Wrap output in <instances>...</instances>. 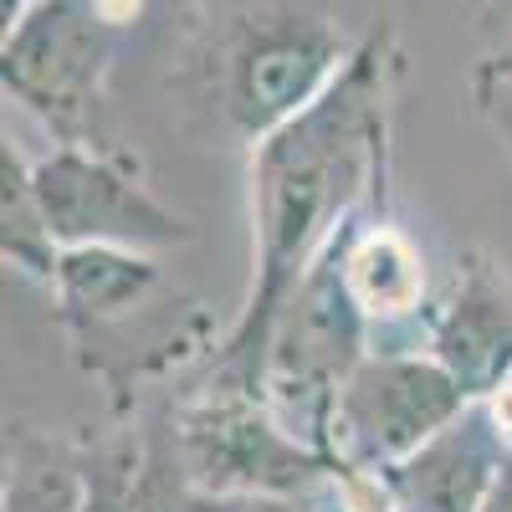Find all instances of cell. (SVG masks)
Instances as JSON below:
<instances>
[{"label": "cell", "instance_id": "cell-9", "mask_svg": "<svg viewBox=\"0 0 512 512\" xmlns=\"http://www.w3.org/2000/svg\"><path fill=\"white\" fill-rule=\"evenodd\" d=\"M425 354L461 384L472 405L497 400L512 384V277L482 246L461 251L456 287L436 308Z\"/></svg>", "mask_w": 512, "mask_h": 512}, {"label": "cell", "instance_id": "cell-17", "mask_svg": "<svg viewBox=\"0 0 512 512\" xmlns=\"http://www.w3.org/2000/svg\"><path fill=\"white\" fill-rule=\"evenodd\" d=\"M487 512H512V456H507V466H502V477H497V492H492Z\"/></svg>", "mask_w": 512, "mask_h": 512}, {"label": "cell", "instance_id": "cell-8", "mask_svg": "<svg viewBox=\"0 0 512 512\" xmlns=\"http://www.w3.org/2000/svg\"><path fill=\"white\" fill-rule=\"evenodd\" d=\"M338 256H344V282L369 323L374 354H425V338L436 323L431 287H425V256L384 216V195H374L338 231Z\"/></svg>", "mask_w": 512, "mask_h": 512}, {"label": "cell", "instance_id": "cell-11", "mask_svg": "<svg viewBox=\"0 0 512 512\" xmlns=\"http://www.w3.org/2000/svg\"><path fill=\"white\" fill-rule=\"evenodd\" d=\"M159 287H164V272L154 267V256L108 251V246L62 251V267L52 282L72 344H88L98 333L123 328L134 313H144L154 303Z\"/></svg>", "mask_w": 512, "mask_h": 512}, {"label": "cell", "instance_id": "cell-4", "mask_svg": "<svg viewBox=\"0 0 512 512\" xmlns=\"http://www.w3.org/2000/svg\"><path fill=\"white\" fill-rule=\"evenodd\" d=\"M123 21H113L93 0H31L6 6V41H0V82L31 108L62 144H98L103 88L123 41Z\"/></svg>", "mask_w": 512, "mask_h": 512}, {"label": "cell", "instance_id": "cell-3", "mask_svg": "<svg viewBox=\"0 0 512 512\" xmlns=\"http://www.w3.org/2000/svg\"><path fill=\"white\" fill-rule=\"evenodd\" d=\"M369 354H374L369 323L344 282V256H338V236H333L328 251L308 267V277L297 282V292L282 303L262 349L256 390L297 441L328 456L338 390Z\"/></svg>", "mask_w": 512, "mask_h": 512}, {"label": "cell", "instance_id": "cell-16", "mask_svg": "<svg viewBox=\"0 0 512 512\" xmlns=\"http://www.w3.org/2000/svg\"><path fill=\"white\" fill-rule=\"evenodd\" d=\"M190 512H318L308 497H210L195 492Z\"/></svg>", "mask_w": 512, "mask_h": 512}, {"label": "cell", "instance_id": "cell-1", "mask_svg": "<svg viewBox=\"0 0 512 512\" xmlns=\"http://www.w3.org/2000/svg\"><path fill=\"white\" fill-rule=\"evenodd\" d=\"M395 72V31L374 26L359 41L354 62L308 113L251 144V292L205 379L256 390L262 349L282 303L328 251V241L374 195H384Z\"/></svg>", "mask_w": 512, "mask_h": 512}, {"label": "cell", "instance_id": "cell-6", "mask_svg": "<svg viewBox=\"0 0 512 512\" xmlns=\"http://www.w3.org/2000/svg\"><path fill=\"white\" fill-rule=\"evenodd\" d=\"M472 405L431 354H369L338 390L328 461L344 482H379Z\"/></svg>", "mask_w": 512, "mask_h": 512}, {"label": "cell", "instance_id": "cell-13", "mask_svg": "<svg viewBox=\"0 0 512 512\" xmlns=\"http://www.w3.org/2000/svg\"><path fill=\"white\" fill-rule=\"evenodd\" d=\"M0 256H6V267L47 287L57 282V267H62V246L52 236L47 205L36 195V175L11 139L0 144Z\"/></svg>", "mask_w": 512, "mask_h": 512}, {"label": "cell", "instance_id": "cell-5", "mask_svg": "<svg viewBox=\"0 0 512 512\" xmlns=\"http://www.w3.org/2000/svg\"><path fill=\"white\" fill-rule=\"evenodd\" d=\"M175 446L195 482L210 497H313L333 482V461L303 446L272 405L241 384L205 379L200 390L169 405Z\"/></svg>", "mask_w": 512, "mask_h": 512}, {"label": "cell", "instance_id": "cell-12", "mask_svg": "<svg viewBox=\"0 0 512 512\" xmlns=\"http://www.w3.org/2000/svg\"><path fill=\"white\" fill-rule=\"evenodd\" d=\"M0 512H88V436L11 425Z\"/></svg>", "mask_w": 512, "mask_h": 512}, {"label": "cell", "instance_id": "cell-14", "mask_svg": "<svg viewBox=\"0 0 512 512\" xmlns=\"http://www.w3.org/2000/svg\"><path fill=\"white\" fill-rule=\"evenodd\" d=\"M190 502H195V482L180 461L169 405H159L144 420V466H139L134 497H128V512H190Z\"/></svg>", "mask_w": 512, "mask_h": 512}, {"label": "cell", "instance_id": "cell-7", "mask_svg": "<svg viewBox=\"0 0 512 512\" xmlns=\"http://www.w3.org/2000/svg\"><path fill=\"white\" fill-rule=\"evenodd\" d=\"M36 195L62 251L108 246V251H164L195 241V221L169 210L139 175V159L93 144H57L31 164Z\"/></svg>", "mask_w": 512, "mask_h": 512}, {"label": "cell", "instance_id": "cell-10", "mask_svg": "<svg viewBox=\"0 0 512 512\" xmlns=\"http://www.w3.org/2000/svg\"><path fill=\"white\" fill-rule=\"evenodd\" d=\"M512 441L492 405H466L436 441L374 482L384 512H487Z\"/></svg>", "mask_w": 512, "mask_h": 512}, {"label": "cell", "instance_id": "cell-15", "mask_svg": "<svg viewBox=\"0 0 512 512\" xmlns=\"http://www.w3.org/2000/svg\"><path fill=\"white\" fill-rule=\"evenodd\" d=\"M472 98L477 108L487 113V123L502 134V144L512 149V41L502 52L482 57L477 72H472Z\"/></svg>", "mask_w": 512, "mask_h": 512}, {"label": "cell", "instance_id": "cell-2", "mask_svg": "<svg viewBox=\"0 0 512 512\" xmlns=\"http://www.w3.org/2000/svg\"><path fill=\"white\" fill-rule=\"evenodd\" d=\"M359 52L333 11L318 6H221L195 26L190 72L205 103L246 144L272 139L308 113Z\"/></svg>", "mask_w": 512, "mask_h": 512}]
</instances>
